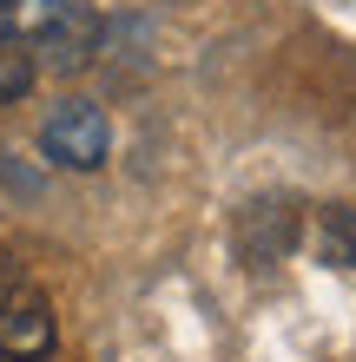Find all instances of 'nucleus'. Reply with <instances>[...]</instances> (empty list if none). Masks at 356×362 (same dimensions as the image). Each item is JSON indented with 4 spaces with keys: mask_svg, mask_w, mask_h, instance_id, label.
<instances>
[{
    "mask_svg": "<svg viewBox=\"0 0 356 362\" xmlns=\"http://www.w3.org/2000/svg\"><path fill=\"white\" fill-rule=\"evenodd\" d=\"M99 13L86 0H0V47H20L33 66L79 73L99 53Z\"/></svg>",
    "mask_w": 356,
    "mask_h": 362,
    "instance_id": "1",
    "label": "nucleus"
},
{
    "mask_svg": "<svg viewBox=\"0 0 356 362\" xmlns=\"http://www.w3.org/2000/svg\"><path fill=\"white\" fill-rule=\"evenodd\" d=\"M40 152H47L59 172H99L113 158V119L99 99H67L53 105L47 125H40Z\"/></svg>",
    "mask_w": 356,
    "mask_h": 362,
    "instance_id": "2",
    "label": "nucleus"
},
{
    "mask_svg": "<svg viewBox=\"0 0 356 362\" xmlns=\"http://www.w3.org/2000/svg\"><path fill=\"white\" fill-rule=\"evenodd\" d=\"M53 343H59V323L47 290L27 284L20 270H0V362H40L53 356Z\"/></svg>",
    "mask_w": 356,
    "mask_h": 362,
    "instance_id": "3",
    "label": "nucleus"
},
{
    "mask_svg": "<svg viewBox=\"0 0 356 362\" xmlns=\"http://www.w3.org/2000/svg\"><path fill=\"white\" fill-rule=\"evenodd\" d=\"M317 218H323V230H330L323 257L337 264V270H356V218H350V204H323Z\"/></svg>",
    "mask_w": 356,
    "mask_h": 362,
    "instance_id": "4",
    "label": "nucleus"
},
{
    "mask_svg": "<svg viewBox=\"0 0 356 362\" xmlns=\"http://www.w3.org/2000/svg\"><path fill=\"white\" fill-rule=\"evenodd\" d=\"M40 86V66L20 47H0V105H13V99H27Z\"/></svg>",
    "mask_w": 356,
    "mask_h": 362,
    "instance_id": "5",
    "label": "nucleus"
},
{
    "mask_svg": "<svg viewBox=\"0 0 356 362\" xmlns=\"http://www.w3.org/2000/svg\"><path fill=\"white\" fill-rule=\"evenodd\" d=\"M0 185H7V152H0Z\"/></svg>",
    "mask_w": 356,
    "mask_h": 362,
    "instance_id": "6",
    "label": "nucleus"
}]
</instances>
